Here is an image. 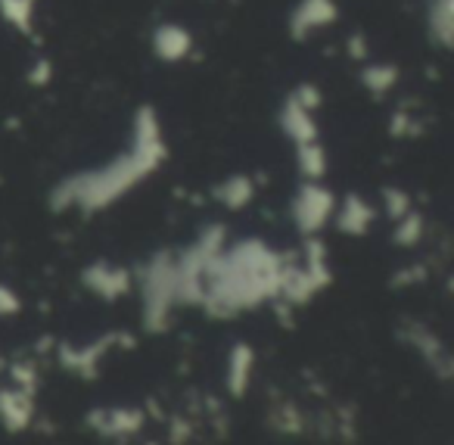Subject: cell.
<instances>
[{"mask_svg":"<svg viewBox=\"0 0 454 445\" xmlns=\"http://www.w3.org/2000/svg\"><path fill=\"white\" fill-rule=\"evenodd\" d=\"M423 22H427L429 44L448 51L454 41V0H427Z\"/></svg>","mask_w":454,"mask_h":445,"instance_id":"13","label":"cell"},{"mask_svg":"<svg viewBox=\"0 0 454 445\" xmlns=\"http://www.w3.org/2000/svg\"><path fill=\"white\" fill-rule=\"evenodd\" d=\"M177 302V274H175V252L162 250L150 256V262L140 271V314L144 327L153 333L165 330L175 314Z\"/></svg>","mask_w":454,"mask_h":445,"instance_id":"3","label":"cell"},{"mask_svg":"<svg viewBox=\"0 0 454 445\" xmlns=\"http://www.w3.org/2000/svg\"><path fill=\"white\" fill-rule=\"evenodd\" d=\"M168 156L162 134V119L153 107H140L131 119V144L121 156H115L109 165L90 171L69 175L53 187L51 206L57 212L78 209L84 215H94L119 203L125 194H131L140 181L159 171V165Z\"/></svg>","mask_w":454,"mask_h":445,"instance_id":"1","label":"cell"},{"mask_svg":"<svg viewBox=\"0 0 454 445\" xmlns=\"http://www.w3.org/2000/svg\"><path fill=\"white\" fill-rule=\"evenodd\" d=\"M28 82L35 84V88H47V84L53 82V63L47 57H38L32 60V69H28Z\"/></svg>","mask_w":454,"mask_h":445,"instance_id":"22","label":"cell"},{"mask_svg":"<svg viewBox=\"0 0 454 445\" xmlns=\"http://www.w3.org/2000/svg\"><path fill=\"white\" fill-rule=\"evenodd\" d=\"M115 339H121L119 333H109V337H100L88 346H63V349H59V362H63L72 374L94 377L97 368H100V362H103V355L113 349Z\"/></svg>","mask_w":454,"mask_h":445,"instance_id":"11","label":"cell"},{"mask_svg":"<svg viewBox=\"0 0 454 445\" xmlns=\"http://www.w3.org/2000/svg\"><path fill=\"white\" fill-rule=\"evenodd\" d=\"M22 312V299L16 296L13 287L0 283V318H13V314Z\"/></svg>","mask_w":454,"mask_h":445,"instance_id":"23","label":"cell"},{"mask_svg":"<svg viewBox=\"0 0 454 445\" xmlns=\"http://www.w3.org/2000/svg\"><path fill=\"white\" fill-rule=\"evenodd\" d=\"M32 393L26 389H0V424L7 430H26L32 424Z\"/></svg>","mask_w":454,"mask_h":445,"instance_id":"14","label":"cell"},{"mask_svg":"<svg viewBox=\"0 0 454 445\" xmlns=\"http://www.w3.org/2000/svg\"><path fill=\"white\" fill-rule=\"evenodd\" d=\"M0 20L20 35L32 38L38 22V0H0Z\"/></svg>","mask_w":454,"mask_h":445,"instance_id":"18","label":"cell"},{"mask_svg":"<svg viewBox=\"0 0 454 445\" xmlns=\"http://www.w3.org/2000/svg\"><path fill=\"white\" fill-rule=\"evenodd\" d=\"M336 196L321 181H302L290 203L293 225L302 237H321L324 227L333 221Z\"/></svg>","mask_w":454,"mask_h":445,"instance_id":"4","label":"cell"},{"mask_svg":"<svg viewBox=\"0 0 454 445\" xmlns=\"http://www.w3.org/2000/svg\"><path fill=\"white\" fill-rule=\"evenodd\" d=\"M404 339L411 343V349H417L423 355V362L429 364V368L435 370L439 377H448V370H451V358H448V349L439 343V337H435L429 327L423 324H408L404 327Z\"/></svg>","mask_w":454,"mask_h":445,"instance_id":"12","label":"cell"},{"mask_svg":"<svg viewBox=\"0 0 454 445\" xmlns=\"http://www.w3.org/2000/svg\"><path fill=\"white\" fill-rule=\"evenodd\" d=\"M392 240H395V246H417L423 240V231H427V225H423V215L417 212V209H411V212H404L398 221H392Z\"/></svg>","mask_w":454,"mask_h":445,"instance_id":"20","label":"cell"},{"mask_svg":"<svg viewBox=\"0 0 454 445\" xmlns=\"http://www.w3.org/2000/svg\"><path fill=\"white\" fill-rule=\"evenodd\" d=\"M373 221H377V209H373V203L364 200L361 194L342 196L333 209L336 231L346 234V237H364V234L373 227Z\"/></svg>","mask_w":454,"mask_h":445,"instance_id":"9","label":"cell"},{"mask_svg":"<svg viewBox=\"0 0 454 445\" xmlns=\"http://www.w3.org/2000/svg\"><path fill=\"white\" fill-rule=\"evenodd\" d=\"M82 283L88 293H94L97 299H121V296L131 293V283H134V274L125 268V265H115V262H90L82 268Z\"/></svg>","mask_w":454,"mask_h":445,"instance_id":"5","label":"cell"},{"mask_svg":"<svg viewBox=\"0 0 454 445\" xmlns=\"http://www.w3.org/2000/svg\"><path fill=\"white\" fill-rule=\"evenodd\" d=\"M348 53H352L355 60H367V41L361 38V35H355V38H348Z\"/></svg>","mask_w":454,"mask_h":445,"instance_id":"25","label":"cell"},{"mask_svg":"<svg viewBox=\"0 0 454 445\" xmlns=\"http://www.w3.org/2000/svg\"><path fill=\"white\" fill-rule=\"evenodd\" d=\"M286 258L265 240H237L227 243L224 252L208 268L202 302L212 318H234L268 299H278L280 274Z\"/></svg>","mask_w":454,"mask_h":445,"instance_id":"2","label":"cell"},{"mask_svg":"<svg viewBox=\"0 0 454 445\" xmlns=\"http://www.w3.org/2000/svg\"><path fill=\"white\" fill-rule=\"evenodd\" d=\"M253 368H255V355L247 343H237L227 355V389L240 399L243 393L249 389L253 383Z\"/></svg>","mask_w":454,"mask_h":445,"instance_id":"17","label":"cell"},{"mask_svg":"<svg viewBox=\"0 0 454 445\" xmlns=\"http://www.w3.org/2000/svg\"><path fill=\"white\" fill-rule=\"evenodd\" d=\"M398 75H402V72H398V66L395 63H386V60H373V63H364V66H361V72H358L361 88H364L371 97H377V100L395 91Z\"/></svg>","mask_w":454,"mask_h":445,"instance_id":"16","label":"cell"},{"mask_svg":"<svg viewBox=\"0 0 454 445\" xmlns=\"http://www.w3.org/2000/svg\"><path fill=\"white\" fill-rule=\"evenodd\" d=\"M296 169H299V175H302V181H324V175H327V169H330V159L321 140L296 147Z\"/></svg>","mask_w":454,"mask_h":445,"instance_id":"19","label":"cell"},{"mask_svg":"<svg viewBox=\"0 0 454 445\" xmlns=\"http://www.w3.org/2000/svg\"><path fill=\"white\" fill-rule=\"evenodd\" d=\"M392 134H395V138H411V134H417V125L408 109H398V113L392 115Z\"/></svg>","mask_w":454,"mask_h":445,"instance_id":"24","label":"cell"},{"mask_svg":"<svg viewBox=\"0 0 454 445\" xmlns=\"http://www.w3.org/2000/svg\"><path fill=\"white\" fill-rule=\"evenodd\" d=\"M212 196L224 209H231V212H240V209H247L255 200V181L249 175H231L215 184Z\"/></svg>","mask_w":454,"mask_h":445,"instance_id":"15","label":"cell"},{"mask_svg":"<svg viewBox=\"0 0 454 445\" xmlns=\"http://www.w3.org/2000/svg\"><path fill=\"white\" fill-rule=\"evenodd\" d=\"M88 426L103 439H128L144 426V414L137 408H97L88 414Z\"/></svg>","mask_w":454,"mask_h":445,"instance_id":"10","label":"cell"},{"mask_svg":"<svg viewBox=\"0 0 454 445\" xmlns=\"http://www.w3.org/2000/svg\"><path fill=\"white\" fill-rule=\"evenodd\" d=\"M336 20H340L336 0H296V7L290 10V20H286V28H290L293 41H305L330 28Z\"/></svg>","mask_w":454,"mask_h":445,"instance_id":"6","label":"cell"},{"mask_svg":"<svg viewBox=\"0 0 454 445\" xmlns=\"http://www.w3.org/2000/svg\"><path fill=\"white\" fill-rule=\"evenodd\" d=\"M150 47L159 63L175 66V63H184V60L193 53V35H190V28L181 26V22H159L150 35Z\"/></svg>","mask_w":454,"mask_h":445,"instance_id":"7","label":"cell"},{"mask_svg":"<svg viewBox=\"0 0 454 445\" xmlns=\"http://www.w3.org/2000/svg\"><path fill=\"white\" fill-rule=\"evenodd\" d=\"M278 125H280V131L293 140V147L321 140V131H317V122H315V109L302 107L293 94H286L284 103H280Z\"/></svg>","mask_w":454,"mask_h":445,"instance_id":"8","label":"cell"},{"mask_svg":"<svg viewBox=\"0 0 454 445\" xmlns=\"http://www.w3.org/2000/svg\"><path fill=\"white\" fill-rule=\"evenodd\" d=\"M380 203H383V212L389 215L392 221H398L404 212H411V196L404 194L402 187H383V194H380Z\"/></svg>","mask_w":454,"mask_h":445,"instance_id":"21","label":"cell"}]
</instances>
